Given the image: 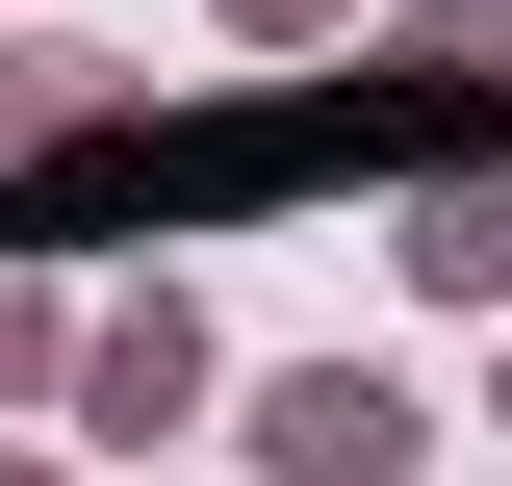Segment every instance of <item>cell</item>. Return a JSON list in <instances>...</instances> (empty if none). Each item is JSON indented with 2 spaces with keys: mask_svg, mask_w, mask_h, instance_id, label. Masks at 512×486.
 <instances>
[{
  "mask_svg": "<svg viewBox=\"0 0 512 486\" xmlns=\"http://www.w3.org/2000/svg\"><path fill=\"white\" fill-rule=\"evenodd\" d=\"M256 461H282V486H384V461H410V384H359V359H308L282 410H256Z\"/></svg>",
  "mask_w": 512,
  "mask_h": 486,
  "instance_id": "2",
  "label": "cell"
},
{
  "mask_svg": "<svg viewBox=\"0 0 512 486\" xmlns=\"http://www.w3.org/2000/svg\"><path fill=\"white\" fill-rule=\"evenodd\" d=\"M512 154V52L461 0H410V52L359 77H256V103H77L52 154H0V231L26 256H128V231H256V205H333V180H487Z\"/></svg>",
  "mask_w": 512,
  "mask_h": 486,
  "instance_id": "1",
  "label": "cell"
}]
</instances>
